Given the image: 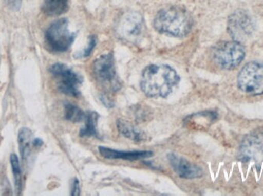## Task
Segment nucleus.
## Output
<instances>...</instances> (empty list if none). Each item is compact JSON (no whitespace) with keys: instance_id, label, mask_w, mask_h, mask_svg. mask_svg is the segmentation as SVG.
<instances>
[{"instance_id":"nucleus-1","label":"nucleus","mask_w":263,"mask_h":196,"mask_svg":"<svg viewBox=\"0 0 263 196\" xmlns=\"http://www.w3.org/2000/svg\"><path fill=\"white\" fill-rule=\"evenodd\" d=\"M179 81L177 72L170 66L151 64L142 71L140 88L147 97L165 98L173 92Z\"/></svg>"},{"instance_id":"nucleus-2","label":"nucleus","mask_w":263,"mask_h":196,"mask_svg":"<svg viewBox=\"0 0 263 196\" xmlns=\"http://www.w3.org/2000/svg\"><path fill=\"white\" fill-rule=\"evenodd\" d=\"M154 27L161 33L183 37L191 31L193 19L185 9L178 6H168L156 14Z\"/></svg>"},{"instance_id":"nucleus-3","label":"nucleus","mask_w":263,"mask_h":196,"mask_svg":"<svg viewBox=\"0 0 263 196\" xmlns=\"http://www.w3.org/2000/svg\"><path fill=\"white\" fill-rule=\"evenodd\" d=\"M245 55L243 46L236 41H221L212 49L213 61L226 70H231L239 66Z\"/></svg>"},{"instance_id":"nucleus-4","label":"nucleus","mask_w":263,"mask_h":196,"mask_svg":"<svg viewBox=\"0 0 263 196\" xmlns=\"http://www.w3.org/2000/svg\"><path fill=\"white\" fill-rule=\"evenodd\" d=\"M92 74L99 84L108 90L117 92L120 89L115 60L112 54L101 55L92 64Z\"/></svg>"},{"instance_id":"nucleus-5","label":"nucleus","mask_w":263,"mask_h":196,"mask_svg":"<svg viewBox=\"0 0 263 196\" xmlns=\"http://www.w3.org/2000/svg\"><path fill=\"white\" fill-rule=\"evenodd\" d=\"M238 87L247 95H262L263 62L251 61L246 64L238 75Z\"/></svg>"},{"instance_id":"nucleus-6","label":"nucleus","mask_w":263,"mask_h":196,"mask_svg":"<svg viewBox=\"0 0 263 196\" xmlns=\"http://www.w3.org/2000/svg\"><path fill=\"white\" fill-rule=\"evenodd\" d=\"M75 40V34L69 29V21L60 18L51 24L46 32V41L49 49L55 52L67 51Z\"/></svg>"},{"instance_id":"nucleus-7","label":"nucleus","mask_w":263,"mask_h":196,"mask_svg":"<svg viewBox=\"0 0 263 196\" xmlns=\"http://www.w3.org/2000/svg\"><path fill=\"white\" fill-rule=\"evenodd\" d=\"M52 76L57 80V89L61 93L69 96L80 95V87L83 82L81 75L63 64H55L50 68Z\"/></svg>"},{"instance_id":"nucleus-8","label":"nucleus","mask_w":263,"mask_h":196,"mask_svg":"<svg viewBox=\"0 0 263 196\" xmlns=\"http://www.w3.org/2000/svg\"><path fill=\"white\" fill-rule=\"evenodd\" d=\"M143 17L134 11L122 15L117 25V32L121 39L134 43L141 38L144 31Z\"/></svg>"},{"instance_id":"nucleus-9","label":"nucleus","mask_w":263,"mask_h":196,"mask_svg":"<svg viewBox=\"0 0 263 196\" xmlns=\"http://www.w3.org/2000/svg\"><path fill=\"white\" fill-rule=\"evenodd\" d=\"M243 161L263 163V129H258L245 137L239 149Z\"/></svg>"},{"instance_id":"nucleus-10","label":"nucleus","mask_w":263,"mask_h":196,"mask_svg":"<svg viewBox=\"0 0 263 196\" xmlns=\"http://www.w3.org/2000/svg\"><path fill=\"white\" fill-rule=\"evenodd\" d=\"M253 24L251 18L244 11H238L231 15L228 21V31L234 41L247 39L253 33Z\"/></svg>"},{"instance_id":"nucleus-11","label":"nucleus","mask_w":263,"mask_h":196,"mask_svg":"<svg viewBox=\"0 0 263 196\" xmlns=\"http://www.w3.org/2000/svg\"><path fill=\"white\" fill-rule=\"evenodd\" d=\"M168 160L173 171L180 178L193 180L199 178L202 176V170L199 166L192 164L188 160L179 157L176 154H168Z\"/></svg>"},{"instance_id":"nucleus-12","label":"nucleus","mask_w":263,"mask_h":196,"mask_svg":"<svg viewBox=\"0 0 263 196\" xmlns=\"http://www.w3.org/2000/svg\"><path fill=\"white\" fill-rule=\"evenodd\" d=\"M99 152L102 157L107 160H123L128 161H136L153 156V153L151 151H122L105 146H100Z\"/></svg>"},{"instance_id":"nucleus-13","label":"nucleus","mask_w":263,"mask_h":196,"mask_svg":"<svg viewBox=\"0 0 263 196\" xmlns=\"http://www.w3.org/2000/svg\"><path fill=\"white\" fill-rule=\"evenodd\" d=\"M99 114L95 111H87L85 117V126L80 129V137H99L97 130V122H98Z\"/></svg>"},{"instance_id":"nucleus-14","label":"nucleus","mask_w":263,"mask_h":196,"mask_svg":"<svg viewBox=\"0 0 263 196\" xmlns=\"http://www.w3.org/2000/svg\"><path fill=\"white\" fill-rule=\"evenodd\" d=\"M68 0H45L43 6L44 13L49 16H59L68 10Z\"/></svg>"},{"instance_id":"nucleus-15","label":"nucleus","mask_w":263,"mask_h":196,"mask_svg":"<svg viewBox=\"0 0 263 196\" xmlns=\"http://www.w3.org/2000/svg\"><path fill=\"white\" fill-rule=\"evenodd\" d=\"M117 126L119 132L122 135L130 139L133 141L139 142L143 140V136H142L143 134L139 129H136L129 122L119 119L117 121Z\"/></svg>"},{"instance_id":"nucleus-16","label":"nucleus","mask_w":263,"mask_h":196,"mask_svg":"<svg viewBox=\"0 0 263 196\" xmlns=\"http://www.w3.org/2000/svg\"><path fill=\"white\" fill-rule=\"evenodd\" d=\"M32 141V133L27 128H23L18 134V145L22 159L26 160L30 152V146Z\"/></svg>"},{"instance_id":"nucleus-17","label":"nucleus","mask_w":263,"mask_h":196,"mask_svg":"<svg viewBox=\"0 0 263 196\" xmlns=\"http://www.w3.org/2000/svg\"><path fill=\"white\" fill-rule=\"evenodd\" d=\"M86 113L83 112L80 107L72 104V103H66L65 105V117L66 120L73 123H79L85 120Z\"/></svg>"},{"instance_id":"nucleus-18","label":"nucleus","mask_w":263,"mask_h":196,"mask_svg":"<svg viewBox=\"0 0 263 196\" xmlns=\"http://www.w3.org/2000/svg\"><path fill=\"white\" fill-rule=\"evenodd\" d=\"M11 165H12V172L15 179V188L17 191L20 190L21 186V169H20V161L15 154H12L10 157Z\"/></svg>"},{"instance_id":"nucleus-19","label":"nucleus","mask_w":263,"mask_h":196,"mask_svg":"<svg viewBox=\"0 0 263 196\" xmlns=\"http://www.w3.org/2000/svg\"><path fill=\"white\" fill-rule=\"evenodd\" d=\"M96 45H97V39H96V37H89V44H88L87 47L84 49V52H83V54L82 56L84 57V58L89 56V55H91V53H92L94 48H95Z\"/></svg>"},{"instance_id":"nucleus-20","label":"nucleus","mask_w":263,"mask_h":196,"mask_svg":"<svg viewBox=\"0 0 263 196\" xmlns=\"http://www.w3.org/2000/svg\"><path fill=\"white\" fill-rule=\"evenodd\" d=\"M7 6L12 10H18L22 4V0H4Z\"/></svg>"},{"instance_id":"nucleus-21","label":"nucleus","mask_w":263,"mask_h":196,"mask_svg":"<svg viewBox=\"0 0 263 196\" xmlns=\"http://www.w3.org/2000/svg\"><path fill=\"white\" fill-rule=\"evenodd\" d=\"M80 185H79V180L77 179L74 180L73 183H72V195H80Z\"/></svg>"}]
</instances>
